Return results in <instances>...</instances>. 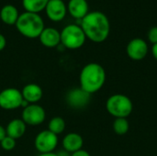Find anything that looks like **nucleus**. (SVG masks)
I'll return each instance as SVG.
<instances>
[{
    "instance_id": "1",
    "label": "nucleus",
    "mask_w": 157,
    "mask_h": 156,
    "mask_svg": "<svg viewBox=\"0 0 157 156\" xmlns=\"http://www.w3.org/2000/svg\"><path fill=\"white\" fill-rule=\"evenodd\" d=\"M86 39L96 43L105 41L110 32V23L108 17L100 11L89 12L82 20H80Z\"/></svg>"
},
{
    "instance_id": "2",
    "label": "nucleus",
    "mask_w": 157,
    "mask_h": 156,
    "mask_svg": "<svg viewBox=\"0 0 157 156\" xmlns=\"http://www.w3.org/2000/svg\"><path fill=\"white\" fill-rule=\"evenodd\" d=\"M106 77V71L101 64L98 63H89L86 64L80 72V88L90 95L95 94L103 87Z\"/></svg>"
},
{
    "instance_id": "3",
    "label": "nucleus",
    "mask_w": 157,
    "mask_h": 156,
    "mask_svg": "<svg viewBox=\"0 0 157 156\" xmlns=\"http://www.w3.org/2000/svg\"><path fill=\"white\" fill-rule=\"evenodd\" d=\"M15 26L17 31L28 39L39 38L45 28L44 20L39 14L26 11L19 15Z\"/></svg>"
},
{
    "instance_id": "4",
    "label": "nucleus",
    "mask_w": 157,
    "mask_h": 156,
    "mask_svg": "<svg viewBox=\"0 0 157 156\" xmlns=\"http://www.w3.org/2000/svg\"><path fill=\"white\" fill-rule=\"evenodd\" d=\"M107 111L114 118L129 117L133 109V105L131 98L122 94H115L110 96L106 102Z\"/></svg>"
},
{
    "instance_id": "5",
    "label": "nucleus",
    "mask_w": 157,
    "mask_h": 156,
    "mask_svg": "<svg viewBox=\"0 0 157 156\" xmlns=\"http://www.w3.org/2000/svg\"><path fill=\"white\" fill-rule=\"evenodd\" d=\"M61 32V45L69 50H77L81 48L86 40V37L77 24H69L64 27Z\"/></svg>"
},
{
    "instance_id": "6",
    "label": "nucleus",
    "mask_w": 157,
    "mask_h": 156,
    "mask_svg": "<svg viewBox=\"0 0 157 156\" xmlns=\"http://www.w3.org/2000/svg\"><path fill=\"white\" fill-rule=\"evenodd\" d=\"M59 143V138L56 134L52 133L49 130H43L40 131L34 139L35 149L40 154L52 153L55 151Z\"/></svg>"
},
{
    "instance_id": "7",
    "label": "nucleus",
    "mask_w": 157,
    "mask_h": 156,
    "mask_svg": "<svg viewBox=\"0 0 157 156\" xmlns=\"http://www.w3.org/2000/svg\"><path fill=\"white\" fill-rule=\"evenodd\" d=\"M22 102L21 90L17 88L8 87L0 92V108L4 110H14L21 108Z\"/></svg>"
},
{
    "instance_id": "8",
    "label": "nucleus",
    "mask_w": 157,
    "mask_h": 156,
    "mask_svg": "<svg viewBox=\"0 0 157 156\" xmlns=\"http://www.w3.org/2000/svg\"><path fill=\"white\" fill-rule=\"evenodd\" d=\"M21 119L27 126H39L46 119V111L39 104H29L22 109Z\"/></svg>"
},
{
    "instance_id": "9",
    "label": "nucleus",
    "mask_w": 157,
    "mask_h": 156,
    "mask_svg": "<svg viewBox=\"0 0 157 156\" xmlns=\"http://www.w3.org/2000/svg\"><path fill=\"white\" fill-rule=\"evenodd\" d=\"M149 51L147 42L141 38H134L126 47V53L130 59L132 61H142L144 60Z\"/></svg>"
},
{
    "instance_id": "10",
    "label": "nucleus",
    "mask_w": 157,
    "mask_h": 156,
    "mask_svg": "<svg viewBox=\"0 0 157 156\" xmlns=\"http://www.w3.org/2000/svg\"><path fill=\"white\" fill-rule=\"evenodd\" d=\"M90 99H91V95L86 93L80 87L73 88L72 90H70L65 97L68 106L75 109H79L86 107L90 102Z\"/></svg>"
},
{
    "instance_id": "11",
    "label": "nucleus",
    "mask_w": 157,
    "mask_h": 156,
    "mask_svg": "<svg viewBox=\"0 0 157 156\" xmlns=\"http://www.w3.org/2000/svg\"><path fill=\"white\" fill-rule=\"evenodd\" d=\"M44 10L50 20L59 22L67 14V5L63 0H49Z\"/></svg>"
},
{
    "instance_id": "12",
    "label": "nucleus",
    "mask_w": 157,
    "mask_h": 156,
    "mask_svg": "<svg viewBox=\"0 0 157 156\" xmlns=\"http://www.w3.org/2000/svg\"><path fill=\"white\" fill-rule=\"evenodd\" d=\"M40 42L47 48H56L61 44V32L55 28H44L39 36Z\"/></svg>"
},
{
    "instance_id": "13",
    "label": "nucleus",
    "mask_w": 157,
    "mask_h": 156,
    "mask_svg": "<svg viewBox=\"0 0 157 156\" xmlns=\"http://www.w3.org/2000/svg\"><path fill=\"white\" fill-rule=\"evenodd\" d=\"M84 139L77 132H69L62 140V146L63 151L73 154L83 149Z\"/></svg>"
},
{
    "instance_id": "14",
    "label": "nucleus",
    "mask_w": 157,
    "mask_h": 156,
    "mask_svg": "<svg viewBox=\"0 0 157 156\" xmlns=\"http://www.w3.org/2000/svg\"><path fill=\"white\" fill-rule=\"evenodd\" d=\"M21 94L23 99L29 104H38L43 97V90L39 85L35 83H29L24 86L21 90Z\"/></svg>"
},
{
    "instance_id": "15",
    "label": "nucleus",
    "mask_w": 157,
    "mask_h": 156,
    "mask_svg": "<svg viewBox=\"0 0 157 156\" xmlns=\"http://www.w3.org/2000/svg\"><path fill=\"white\" fill-rule=\"evenodd\" d=\"M67 12L75 19L82 20L89 13V6L86 0H69Z\"/></svg>"
},
{
    "instance_id": "16",
    "label": "nucleus",
    "mask_w": 157,
    "mask_h": 156,
    "mask_svg": "<svg viewBox=\"0 0 157 156\" xmlns=\"http://www.w3.org/2000/svg\"><path fill=\"white\" fill-rule=\"evenodd\" d=\"M6 136H9L16 141L20 139L27 131V125L22 120V119H13L5 127Z\"/></svg>"
},
{
    "instance_id": "17",
    "label": "nucleus",
    "mask_w": 157,
    "mask_h": 156,
    "mask_svg": "<svg viewBox=\"0 0 157 156\" xmlns=\"http://www.w3.org/2000/svg\"><path fill=\"white\" fill-rule=\"evenodd\" d=\"M18 17L19 14L17 8L11 4L5 5L0 10V18L6 25H16Z\"/></svg>"
},
{
    "instance_id": "18",
    "label": "nucleus",
    "mask_w": 157,
    "mask_h": 156,
    "mask_svg": "<svg viewBox=\"0 0 157 156\" xmlns=\"http://www.w3.org/2000/svg\"><path fill=\"white\" fill-rule=\"evenodd\" d=\"M49 0H22V5L26 12L39 14L45 9Z\"/></svg>"
},
{
    "instance_id": "19",
    "label": "nucleus",
    "mask_w": 157,
    "mask_h": 156,
    "mask_svg": "<svg viewBox=\"0 0 157 156\" xmlns=\"http://www.w3.org/2000/svg\"><path fill=\"white\" fill-rule=\"evenodd\" d=\"M65 129H66L65 120L62 117L56 116V117H53L52 119L50 120V121L48 123V129L47 130H49L52 133L59 136L60 134L64 132Z\"/></svg>"
},
{
    "instance_id": "20",
    "label": "nucleus",
    "mask_w": 157,
    "mask_h": 156,
    "mask_svg": "<svg viewBox=\"0 0 157 156\" xmlns=\"http://www.w3.org/2000/svg\"><path fill=\"white\" fill-rule=\"evenodd\" d=\"M113 130L118 135H125L130 130V123L125 118H118L113 122Z\"/></svg>"
},
{
    "instance_id": "21",
    "label": "nucleus",
    "mask_w": 157,
    "mask_h": 156,
    "mask_svg": "<svg viewBox=\"0 0 157 156\" xmlns=\"http://www.w3.org/2000/svg\"><path fill=\"white\" fill-rule=\"evenodd\" d=\"M16 144H17V141L9 136H5L4 139L0 142V146L1 148L4 150V151H6V152H10L12 150L15 149L16 147Z\"/></svg>"
},
{
    "instance_id": "22",
    "label": "nucleus",
    "mask_w": 157,
    "mask_h": 156,
    "mask_svg": "<svg viewBox=\"0 0 157 156\" xmlns=\"http://www.w3.org/2000/svg\"><path fill=\"white\" fill-rule=\"evenodd\" d=\"M147 37H148V40L152 44L157 43V26L153 27V28H151L149 29L148 34H147Z\"/></svg>"
},
{
    "instance_id": "23",
    "label": "nucleus",
    "mask_w": 157,
    "mask_h": 156,
    "mask_svg": "<svg viewBox=\"0 0 157 156\" xmlns=\"http://www.w3.org/2000/svg\"><path fill=\"white\" fill-rule=\"evenodd\" d=\"M71 156H91V155H90V154H89L87 151H86V150H84V149H81V150H79V151H77V152H75V153L71 154Z\"/></svg>"
},
{
    "instance_id": "24",
    "label": "nucleus",
    "mask_w": 157,
    "mask_h": 156,
    "mask_svg": "<svg viewBox=\"0 0 157 156\" xmlns=\"http://www.w3.org/2000/svg\"><path fill=\"white\" fill-rule=\"evenodd\" d=\"M6 39L3 34L0 33V51H3L6 48Z\"/></svg>"
},
{
    "instance_id": "25",
    "label": "nucleus",
    "mask_w": 157,
    "mask_h": 156,
    "mask_svg": "<svg viewBox=\"0 0 157 156\" xmlns=\"http://www.w3.org/2000/svg\"><path fill=\"white\" fill-rule=\"evenodd\" d=\"M152 54H153L154 58L157 61V43L153 44V46H152Z\"/></svg>"
},
{
    "instance_id": "26",
    "label": "nucleus",
    "mask_w": 157,
    "mask_h": 156,
    "mask_svg": "<svg viewBox=\"0 0 157 156\" xmlns=\"http://www.w3.org/2000/svg\"><path fill=\"white\" fill-rule=\"evenodd\" d=\"M6 130L5 127H3L2 125H0V142L4 139V137L6 136Z\"/></svg>"
},
{
    "instance_id": "27",
    "label": "nucleus",
    "mask_w": 157,
    "mask_h": 156,
    "mask_svg": "<svg viewBox=\"0 0 157 156\" xmlns=\"http://www.w3.org/2000/svg\"><path fill=\"white\" fill-rule=\"evenodd\" d=\"M39 156H59L58 154L52 152V153H47V154H40Z\"/></svg>"
}]
</instances>
